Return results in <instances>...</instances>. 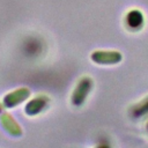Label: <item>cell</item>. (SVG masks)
Returning a JSON list of instances; mask_svg holds the SVG:
<instances>
[{"label":"cell","instance_id":"cell-1","mask_svg":"<svg viewBox=\"0 0 148 148\" xmlns=\"http://www.w3.org/2000/svg\"><path fill=\"white\" fill-rule=\"evenodd\" d=\"M90 58L96 64L114 65V64H118L123 59V56L118 51H99L98 50V51L92 52Z\"/></svg>","mask_w":148,"mask_h":148},{"label":"cell","instance_id":"cell-2","mask_svg":"<svg viewBox=\"0 0 148 148\" xmlns=\"http://www.w3.org/2000/svg\"><path fill=\"white\" fill-rule=\"evenodd\" d=\"M90 87H91V80L89 77L81 79V81L79 82V84H77V87H76V89L73 94V102L74 101L75 102H81L84 98V96L87 95V92L89 91Z\"/></svg>","mask_w":148,"mask_h":148}]
</instances>
